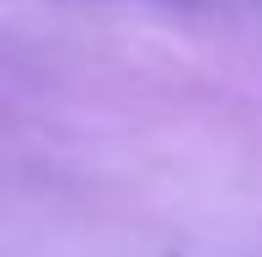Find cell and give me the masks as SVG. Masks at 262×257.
I'll list each match as a JSON object with an SVG mask.
<instances>
[]
</instances>
